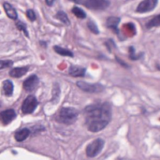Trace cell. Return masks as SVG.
Listing matches in <instances>:
<instances>
[{
  "label": "cell",
  "instance_id": "83f0119b",
  "mask_svg": "<svg viewBox=\"0 0 160 160\" xmlns=\"http://www.w3.org/2000/svg\"><path fill=\"white\" fill-rule=\"evenodd\" d=\"M156 68L160 70V66H159V65H156Z\"/></svg>",
  "mask_w": 160,
  "mask_h": 160
},
{
  "label": "cell",
  "instance_id": "6da1fadb",
  "mask_svg": "<svg viewBox=\"0 0 160 160\" xmlns=\"http://www.w3.org/2000/svg\"><path fill=\"white\" fill-rule=\"evenodd\" d=\"M85 124L89 131L99 132L104 129L111 119V109L108 103L89 105L84 110Z\"/></svg>",
  "mask_w": 160,
  "mask_h": 160
},
{
  "label": "cell",
  "instance_id": "9a60e30c",
  "mask_svg": "<svg viewBox=\"0 0 160 160\" xmlns=\"http://www.w3.org/2000/svg\"><path fill=\"white\" fill-rule=\"evenodd\" d=\"M3 92L4 95L7 97H10L13 93V83L10 81L7 80L3 83Z\"/></svg>",
  "mask_w": 160,
  "mask_h": 160
},
{
  "label": "cell",
  "instance_id": "7402d4cb",
  "mask_svg": "<svg viewBox=\"0 0 160 160\" xmlns=\"http://www.w3.org/2000/svg\"><path fill=\"white\" fill-rule=\"evenodd\" d=\"M129 52H130V55H129V57H130L131 60H137V59H140V58L142 56V54H141L140 55H136V54H135V50H134L133 47H130V48H129Z\"/></svg>",
  "mask_w": 160,
  "mask_h": 160
},
{
  "label": "cell",
  "instance_id": "44dd1931",
  "mask_svg": "<svg viewBox=\"0 0 160 160\" xmlns=\"http://www.w3.org/2000/svg\"><path fill=\"white\" fill-rule=\"evenodd\" d=\"M16 26H17V28H18L19 30H21V31L24 32L25 35H26V37H29V35H28V33H27V30H26V26L24 24V22H18L17 24H16Z\"/></svg>",
  "mask_w": 160,
  "mask_h": 160
},
{
  "label": "cell",
  "instance_id": "603a6c76",
  "mask_svg": "<svg viewBox=\"0 0 160 160\" xmlns=\"http://www.w3.org/2000/svg\"><path fill=\"white\" fill-rule=\"evenodd\" d=\"M26 15H27L28 19H29L31 22H34V21L36 20V14H35V12H34L33 10H27Z\"/></svg>",
  "mask_w": 160,
  "mask_h": 160
},
{
  "label": "cell",
  "instance_id": "4fadbf2b",
  "mask_svg": "<svg viewBox=\"0 0 160 160\" xmlns=\"http://www.w3.org/2000/svg\"><path fill=\"white\" fill-rule=\"evenodd\" d=\"M30 134V130L28 128H22V129H19L15 132V140L17 142H22L25 141L27 137Z\"/></svg>",
  "mask_w": 160,
  "mask_h": 160
},
{
  "label": "cell",
  "instance_id": "e0dca14e",
  "mask_svg": "<svg viewBox=\"0 0 160 160\" xmlns=\"http://www.w3.org/2000/svg\"><path fill=\"white\" fill-rule=\"evenodd\" d=\"M160 26V14L154 16L152 20H150L147 22V28H152V27H155V26Z\"/></svg>",
  "mask_w": 160,
  "mask_h": 160
},
{
  "label": "cell",
  "instance_id": "d6986e66",
  "mask_svg": "<svg viewBox=\"0 0 160 160\" xmlns=\"http://www.w3.org/2000/svg\"><path fill=\"white\" fill-rule=\"evenodd\" d=\"M72 12H73V14H74L77 18H79V19H84V18L86 17V13H85L82 9H80V8H78V7H74V8L72 9Z\"/></svg>",
  "mask_w": 160,
  "mask_h": 160
},
{
  "label": "cell",
  "instance_id": "5b68a950",
  "mask_svg": "<svg viewBox=\"0 0 160 160\" xmlns=\"http://www.w3.org/2000/svg\"><path fill=\"white\" fill-rule=\"evenodd\" d=\"M82 4L90 10H103L110 6L109 0H83Z\"/></svg>",
  "mask_w": 160,
  "mask_h": 160
},
{
  "label": "cell",
  "instance_id": "3957f363",
  "mask_svg": "<svg viewBox=\"0 0 160 160\" xmlns=\"http://www.w3.org/2000/svg\"><path fill=\"white\" fill-rule=\"evenodd\" d=\"M104 141L102 139H97L94 142L88 144L86 147V155L88 157H95L97 156L104 147Z\"/></svg>",
  "mask_w": 160,
  "mask_h": 160
},
{
  "label": "cell",
  "instance_id": "277c9868",
  "mask_svg": "<svg viewBox=\"0 0 160 160\" xmlns=\"http://www.w3.org/2000/svg\"><path fill=\"white\" fill-rule=\"evenodd\" d=\"M77 86L84 91L86 93H90V94H95V93H100L104 90V86L102 84L99 83H89L86 82H82V81H79L77 82Z\"/></svg>",
  "mask_w": 160,
  "mask_h": 160
},
{
  "label": "cell",
  "instance_id": "7c38bea8",
  "mask_svg": "<svg viewBox=\"0 0 160 160\" xmlns=\"http://www.w3.org/2000/svg\"><path fill=\"white\" fill-rule=\"evenodd\" d=\"M28 71V67L27 66H22V67H15L13 70L10 71V75L13 78H20L22 76H24L26 74Z\"/></svg>",
  "mask_w": 160,
  "mask_h": 160
},
{
  "label": "cell",
  "instance_id": "2e32d148",
  "mask_svg": "<svg viewBox=\"0 0 160 160\" xmlns=\"http://www.w3.org/2000/svg\"><path fill=\"white\" fill-rule=\"evenodd\" d=\"M56 18H57L59 21H61V22H63V24H65L66 26H70V19H68L67 15H66L64 11H58V12L56 13Z\"/></svg>",
  "mask_w": 160,
  "mask_h": 160
},
{
  "label": "cell",
  "instance_id": "484cf974",
  "mask_svg": "<svg viewBox=\"0 0 160 160\" xmlns=\"http://www.w3.org/2000/svg\"><path fill=\"white\" fill-rule=\"evenodd\" d=\"M117 60H118V62H119V63H120V64H121L122 66H126V67H128V66H127V65H126L124 61H121V60H120L119 58H117Z\"/></svg>",
  "mask_w": 160,
  "mask_h": 160
},
{
  "label": "cell",
  "instance_id": "8992f818",
  "mask_svg": "<svg viewBox=\"0 0 160 160\" xmlns=\"http://www.w3.org/2000/svg\"><path fill=\"white\" fill-rule=\"evenodd\" d=\"M38 104V100H37L35 96H32V95L28 96L25 99L24 103H22V113H25V114L32 113L36 110Z\"/></svg>",
  "mask_w": 160,
  "mask_h": 160
},
{
  "label": "cell",
  "instance_id": "d4e9b609",
  "mask_svg": "<svg viewBox=\"0 0 160 160\" xmlns=\"http://www.w3.org/2000/svg\"><path fill=\"white\" fill-rule=\"evenodd\" d=\"M54 0H46V4L48 6H52L54 4Z\"/></svg>",
  "mask_w": 160,
  "mask_h": 160
},
{
  "label": "cell",
  "instance_id": "4316f807",
  "mask_svg": "<svg viewBox=\"0 0 160 160\" xmlns=\"http://www.w3.org/2000/svg\"><path fill=\"white\" fill-rule=\"evenodd\" d=\"M71 1H74V2L79 3V4H82V1H83V0H71Z\"/></svg>",
  "mask_w": 160,
  "mask_h": 160
},
{
  "label": "cell",
  "instance_id": "9c48e42d",
  "mask_svg": "<svg viewBox=\"0 0 160 160\" xmlns=\"http://www.w3.org/2000/svg\"><path fill=\"white\" fill-rule=\"evenodd\" d=\"M16 118V112L13 110H6L0 112V120L4 124H9Z\"/></svg>",
  "mask_w": 160,
  "mask_h": 160
},
{
  "label": "cell",
  "instance_id": "8fae6325",
  "mask_svg": "<svg viewBox=\"0 0 160 160\" xmlns=\"http://www.w3.org/2000/svg\"><path fill=\"white\" fill-rule=\"evenodd\" d=\"M68 72L72 77H83L85 75V68L78 66H72L70 67V71Z\"/></svg>",
  "mask_w": 160,
  "mask_h": 160
},
{
  "label": "cell",
  "instance_id": "30bf717a",
  "mask_svg": "<svg viewBox=\"0 0 160 160\" xmlns=\"http://www.w3.org/2000/svg\"><path fill=\"white\" fill-rule=\"evenodd\" d=\"M120 22V19L118 17H110L107 20V26L110 29H112L114 32H116L117 34H119V30H118V25Z\"/></svg>",
  "mask_w": 160,
  "mask_h": 160
},
{
  "label": "cell",
  "instance_id": "52a82bcc",
  "mask_svg": "<svg viewBox=\"0 0 160 160\" xmlns=\"http://www.w3.org/2000/svg\"><path fill=\"white\" fill-rule=\"evenodd\" d=\"M157 5V0H143L142 1L139 6L137 7L136 11L139 13H145L153 10Z\"/></svg>",
  "mask_w": 160,
  "mask_h": 160
},
{
  "label": "cell",
  "instance_id": "5bb4252c",
  "mask_svg": "<svg viewBox=\"0 0 160 160\" xmlns=\"http://www.w3.org/2000/svg\"><path fill=\"white\" fill-rule=\"evenodd\" d=\"M3 7H4V10L6 11V14L9 16V18L12 19V20H16L18 18V14H17V11L15 10V9L8 2H5L3 4Z\"/></svg>",
  "mask_w": 160,
  "mask_h": 160
},
{
  "label": "cell",
  "instance_id": "ba28073f",
  "mask_svg": "<svg viewBox=\"0 0 160 160\" xmlns=\"http://www.w3.org/2000/svg\"><path fill=\"white\" fill-rule=\"evenodd\" d=\"M38 78L36 75L30 76L24 82V89L27 92H33V91L38 87Z\"/></svg>",
  "mask_w": 160,
  "mask_h": 160
},
{
  "label": "cell",
  "instance_id": "ffe728a7",
  "mask_svg": "<svg viewBox=\"0 0 160 160\" xmlns=\"http://www.w3.org/2000/svg\"><path fill=\"white\" fill-rule=\"evenodd\" d=\"M87 26H88V28L90 29V31L93 32L94 34H97V35H98V34L99 33L97 25L95 24V22H94L93 21H89V22H87Z\"/></svg>",
  "mask_w": 160,
  "mask_h": 160
},
{
  "label": "cell",
  "instance_id": "ac0fdd59",
  "mask_svg": "<svg viewBox=\"0 0 160 160\" xmlns=\"http://www.w3.org/2000/svg\"><path fill=\"white\" fill-rule=\"evenodd\" d=\"M54 51L59 54L60 55H63V56H70V57H73V54L70 52V51H68L66 49H64L62 47H59V46H54Z\"/></svg>",
  "mask_w": 160,
  "mask_h": 160
},
{
  "label": "cell",
  "instance_id": "7a4b0ae2",
  "mask_svg": "<svg viewBox=\"0 0 160 160\" xmlns=\"http://www.w3.org/2000/svg\"><path fill=\"white\" fill-rule=\"evenodd\" d=\"M79 115L77 110L73 108L64 107L62 108L57 114V121L65 125H71L76 122Z\"/></svg>",
  "mask_w": 160,
  "mask_h": 160
},
{
  "label": "cell",
  "instance_id": "cb8c5ba5",
  "mask_svg": "<svg viewBox=\"0 0 160 160\" xmlns=\"http://www.w3.org/2000/svg\"><path fill=\"white\" fill-rule=\"evenodd\" d=\"M11 66H12L11 61H0V70L6 68V67H10Z\"/></svg>",
  "mask_w": 160,
  "mask_h": 160
},
{
  "label": "cell",
  "instance_id": "f1b7e54d",
  "mask_svg": "<svg viewBox=\"0 0 160 160\" xmlns=\"http://www.w3.org/2000/svg\"><path fill=\"white\" fill-rule=\"evenodd\" d=\"M0 105H1V104H0Z\"/></svg>",
  "mask_w": 160,
  "mask_h": 160
}]
</instances>
